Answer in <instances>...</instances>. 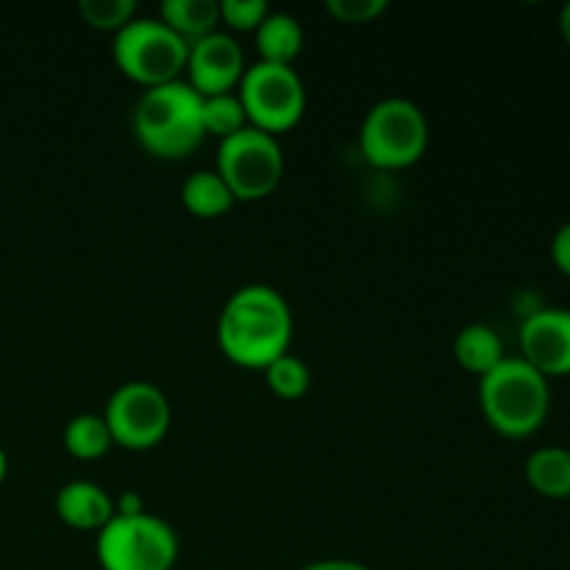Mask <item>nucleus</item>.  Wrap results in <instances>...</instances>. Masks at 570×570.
Segmentation results:
<instances>
[{"instance_id": "3", "label": "nucleus", "mask_w": 570, "mask_h": 570, "mask_svg": "<svg viewBox=\"0 0 570 570\" xmlns=\"http://www.w3.org/2000/svg\"><path fill=\"white\" fill-rule=\"evenodd\" d=\"M479 404L499 434L529 438L546 423L551 410V384L521 356H507L479 379Z\"/></svg>"}, {"instance_id": "13", "label": "nucleus", "mask_w": 570, "mask_h": 570, "mask_svg": "<svg viewBox=\"0 0 570 570\" xmlns=\"http://www.w3.org/2000/svg\"><path fill=\"white\" fill-rule=\"evenodd\" d=\"M254 33L259 61L293 65L304 48V28H301L298 17L287 14V11H271Z\"/></svg>"}, {"instance_id": "28", "label": "nucleus", "mask_w": 570, "mask_h": 570, "mask_svg": "<svg viewBox=\"0 0 570 570\" xmlns=\"http://www.w3.org/2000/svg\"><path fill=\"white\" fill-rule=\"evenodd\" d=\"M6 473H9V456H6L3 445H0V482L6 479Z\"/></svg>"}, {"instance_id": "17", "label": "nucleus", "mask_w": 570, "mask_h": 570, "mask_svg": "<svg viewBox=\"0 0 570 570\" xmlns=\"http://www.w3.org/2000/svg\"><path fill=\"white\" fill-rule=\"evenodd\" d=\"M181 204L195 217H220L237 204V198L217 170H195L184 178Z\"/></svg>"}, {"instance_id": "19", "label": "nucleus", "mask_w": 570, "mask_h": 570, "mask_svg": "<svg viewBox=\"0 0 570 570\" xmlns=\"http://www.w3.org/2000/svg\"><path fill=\"white\" fill-rule=\"evenodd\" d=\"M245 126H250L248 115L243 109V100H239L237 89L234 92L223 95H209L204 98V131L215 134V137L226 139L232 134L243 131Z\"/></svg>"}, {"instance_id": "2", "label": "nucleus", "mask_w": 570, "mask_h": 570, "mask_svg": "<svg viewBox=\"0 0 570 570\" xmlns=\"http://www.w3.org/2000/svg\"><path fill=\"white\" fill-rule=\"evenodd\" d=\"M134 134L148 154L184 159L204 142V95L189 81L148 87L134 106Z\"/></svg>"}, {"instance_id": "4", "label": "nucleus", "mask_w": 570, "mask_h": 570, "mask_svg": "<svg viewBox=\"0 0 570 570\" xmlns=\"http://www.w3.org/2000/svg\"><path fill=\"white\" fill-rule=\"evenodd\" d=\"M429 120L410 98H382L367 109L360 128V150L373 167L401 170L426 154Z\"/></svg>"}, {"instance_id": "22", "label": "nucleus", "mask_w": 570, "mask_h": 570, "mask_svg": "<svg viewBox=\"0 0 570 570\" xmlns=\"http://www.w3.org/2000/svg\"><path fill=\"white\" fill-rule=\"evenodd\" d=\"M267 14L265 0H220V22L232 31H256Z\"/></svg>"}, {"instance_id": "15", "label": "nucleus", "mask_w": 570, "mask_h": 570, "mask_svg": "<svg viewBox=\"0 0 570 570\" xmlns=\"http://www.w3.org/2000/svg\"><path fill=\"white\" fill-rule=\"evenodd\" d=\"M527 482L543 499H570V449L546 445L529 454Z\"/></svg>"}, {"instance_id": "24", "label": "nucleus", "mask_w": 570, "mask_h": 570, "mask_svg": "<svg viewBox=\"0 0 570 570\" xmlns=\"http://www.w3.org/2000/svg\"><path fill=\"white\" fill-rule=\"evenodd\" d=\"M551 262L557 265V271L570 276V220L562 223L551 239Z\"/></svg>"}, {"instance_id": "12", "label": "nucleus", "mask_w": 570, "mask_h": 570, "mask_svg": "<svg viewBox=\"0 0 570 570\" xmlns=\"http://www.w3.org/2000/svg\"><path fill=\"white\" fill-rule=\"evenodd\" d=\"M56 515L81 532H100L115 518V499L100 484L76 479L56 493Z\"/></svg>"}, {"instance_id": "7", "label": "nucleus", "mask_w": 570, "mask_h": 570, "mask_svg": "<svg viewBox=\"0 0 570 570\" xmlns=\"http://www.w3.org/2000/svg\"><path fill=\"white\" fill-rule=\"evenodd\" d=\"M217 173L237 200L265 198L284 178L282 142L276 134L245 126L243 131L220 139Z\"/></svg>"}, {"instance_id": "8", "label": "nucleus", "mask_w": 570, "mask_h": 570, "mask_svg": "<svg viewBox=\"0 0 570 570\" xmlns=\"http://www.w3.org/2000/svg\"><path fill=\"white\" fill-rule=\"evenodd\" d=\"M248 122L267 134L289 131L306 111V87L293 65L256 61L237 89Z\"/></svg>"}, {"instance_id": "25", "label": "nucleus", "mask_w": 570, "mask_h": 570, "mask_svg": "<svg viewBox=\"0 0 570 570\" xmlns=\"http://www.w3.org/2000/svg\"><path fill=\"white\" fill-rule=\"evenodd\" d=\"M145 510V499L142 493H137V490H126V493H120L115 499V515H122V518H131V515H142Z\"/></svg>"}, {"instance_id": "11", "label": "nucleus", "mask_w": 570, "mask_h": 570, "mask_svg": "<svg viewBox=\"0 0 570 570\" xmlns=\"http://www.w3.org/2000/svg\"><path fill=\"white\" fill-rule=\"evenodd\" d=\"M189 83L204 98L209 95L234 92L245 76V53L237 39L226 31H215L209 37L189 45L187 56Z\"/></svg>"}, {"instance_id": "1", "label": "nucleus", "mask_w": 570, "mask_h": 570, "mask_svg": "<svg viewBox=\"0 0 570 570\" xmlns=\"http://www.w3.org/2000/svg\"><path fill=\"white\" fill-rule=\"evenodd\" d=\"M293 312L287 298L267 284H245L223 306L217 317L220 351L239 367L265 371L289 351Z\"/></svg>"}, {"instance_id": "21", "label": "nucleus", "mask_w": 570, "mask_h": 570, "mask_svg": "<svg viewBox=\"0 0 570 570\" xmlns=\"http://www.w3.org/2000/svg\"><path fill=\"white\" fill-rule=\"evenodd\" d=\"M78 14L98 31H120L137 17V0H81Z\"/></svg>"}, {"instance_id": "20", "label": "nucleus", "mask_w": 570, "mask_h": 570, "mask_svg": "<svg viewBox=\"0 0 570 570\" xmlns=\"http://www.w3.org/2000/svg\"><path fill=\"white\" fill-rule=\"evenodd\" d=\"M265 376L273 393H276L278 399H287V401H295L301 399V395H306V390H309L312 384V373L309 367H306V362L298 360V356H293L289 351L265 367Z\"/></svg>"}, {"instance_id": "23", "label": "nucleus", "mask_w": 570, "mask_h": 570, "mask_svg": "<svg viewBox=\"0 0 570 570\" xmlns=\"http://www.w3.org/2000/svg\"><path fill=\"white\" fill-rule=\"evenodd\" d=\"M390 9L387 0H326V11L348 26H365L376 22Z\"/></svg>"}, {"instance_id": "6", "label": "nucleus", "mask_w": 570, "mask_h": 570, "mask_svg": "<svg viewBox=\"0 0 570 570\" xmlns=\"http://www.w3.org/2000/svg\"><path fill=\"white\" fill-rule=\"evenodd\" d=\"M104 570H170L178 560L176 529L159 515H115L95 540Z\"/></svg>"}, {"instance_id": "5", "label": "nucleus", "mask_w": 570, "mask_h": 570, "mask_svg": "<svg viewBox=\"0 0 570 570\" xmlns=\"http://www.w3.org/2000/svg\"><path fill=\"white\" fill-rule=\"evenodd\" d=\"M117 67L145 87L178 81L187 70L189 42L178 37L161 17H134L115 33L111 45Z\"/></svg>"}, {"instance_id": "18", "label": "nucleus", "mask_w": 570, "mask_h": 570, "mask_svg": "<svg viewBox=\"0 0 570 570\" xmlns=\"http://www.w3.org/2000/svg\"><path fill=\"white\" fill-rule=\"evenodd\" d=\"M61 440H65V449L78 460H98L115 445L104 415H92V412L70 417Z\"/></svg>"}, {"instance_id": "14", "label": "nucleus", "mask_w": 570, "mask_h": 570, "mask_svg": "<svg viewBox=\"0 0 570 570\" xmlns=\"http://www.w3.org/2000/svg\"><path fill=\"white\" fill-rule=\"evenodd\" d=\"M454 356L468 373H476L479 379L488 376L495 365L507 360L504 343L488 323H471L460 328L454 337Z\"/></svg>"}, {"instance_id": "27", "label": "nucleus", "mask_w": 570, "mask_h": 570, "mask_svg": "<svg viewBox=\"0 0 570 570\" xmlns=\"http://www.w3.org/2000/svg\"><path fill=\"white\" fill-rule=\"evenodd\" d=\"M560 31H562V39H566V45L570 48V0L560 11Z\"/></svg>"}, {"instance_id": "16", "label": "nucleus", "mask_w": 570, "mask_h": 570, "mask_svg": "<svg viewBox=\"0 0 570 570\" xmlns=\"http://www.w3.org/2000/svg\"><path fill=\"white\" fill-rule=\"evenodd\" d=\"M159 17L189 45L220 31V0H165Z\"/></svg>"}, {"instance_id": "9", "label": "nucleus", "mask_w": 570, "mask_h": 570, "mask_svg": "<svg viewBox=\"0 0 570 570\" xmlns=\"http://www.w3.org/2000/svg\"><path fill=\"white\" fill-rule=\"evenodd\" d=\"M104 421L115 445L128 451H148L167 438L173 410L167 395L150 382H126L106 401Z\"/></svg>"}, {"instance_id": "10", "label": "nucleus", "mask_w": 570, "mask_h": 570, "mask_svg": "<svg viewBox=\"0 0 570 570\" xmlns=\"http://www.w3.org/2000/svg\"><path fill=\"white\" fill-rule=\"evenodd\" d=\"M521 360L546 379L570 376V309L546 306L521 323Z\"/></svg>"}, {"instance_id": "26", "label": "nucleus", "mask_w": 570, "mask_h": 570, "mask_svg": "<svg viewBox=\"0 0 570 570\" xmlns=\"http://www.w3.org/2000/svg\"><path fill=\"white\" fill-rule=\"evenodd\" d=\"M301 570H373V568L362 566V562H354V560H317Z\"/></svg>"}]
</instances>
